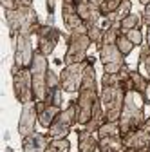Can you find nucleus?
I'll return each mask as SVG.
<instances>
[{"label": "nucleus", "mask_w": 150, "mask_h": 152, "mask_svg": "<svg viewBox=\"0 0 150 152\" xmlns=\"http://www.w3.org/2000/svg\"><path fill=\"white\" fill-rule=\"evenodd\" d=\"M45 7H47V13L54 16V9H56V0H45Z\"/></svg>", "instance_id": "2f4dec72"}, {"label": "nucleus", "mask_w": 150, "mask_h": 152, "mask_svg": "<svg viewBox=\"0 0 150 152\" xmlns=\"http://www.w3.org/2000/svg\"><path fill=\"white\" fill-rule=\"evenodd\" d=\"M121 2H123V0H105V4H103V6H101V9H100V11H101V15H103V16H107L108 13L114 11Z\"/></svg>", "instance_id": "cd10ccee"}, {"label": "nucleus", "mask_w": 150, "mask_h": 152, "mask_svg": "<svg viewBox=\"0 0 150 152\" xmlns=\"http://www.w3.org/2000/svg\"><path fill=\"white\" fill-rule=\"evenodd\" d=\"M6 152H15V150H13L11 147H7V148H6Z\"/></svg>", "instance_id": "4c0bfd02"}, {"label": "nucleus", "mask_w": 150, "mask_h": 152, "mask_svg": "<svg viewBox=\"0 0 150 152\" xmlns=\"http://www.w3.org/2000/svg\"><path fill=\"white\" fill-rule=\"evenodd\" d=\"M62 20L69 33H87V26L80 18L74 0H62Z\"/></svg>", "instance_id": "4468645a"}, {"label": "nucleus", "mask_w": 150, "mask_h": 152, "mask_svg": "<svg viewBox=\"0 0 150 152\" xmlns=\"http://www.w3.org/2000/svg\"><path fill=\"white\" fill-rule=\"evenodd\" d=\"M96 134H98L100 152H123L125 150V143H123V136H121L118 121H105Z\"/></svg>", "instance_id": "423d86ee"}, {"label": "nucleus", "mask_w": 150, "mask_h": 152, "mask_svg": "<svg viewBox=\"0 0 150 152\" xmlns=\"http://www.w3.org/2000/svg\"><path fill=\"white\" fill-rule=\"evenodd\" d=\"M116 45H118V49L121 51V54L125 56V58H127V56L134 51V47H136V45H134V44L127 38V34H123V33H119L118 40H116Z\"/></svg>", "instance_id": "393cba45"}, {"label": "nucleus", "mask_w": 150, "mask_h": 152, "mask_svg": "<svg viewBox=\"0 0 150 152\" xmlns=\"http://www.w3.org/2000/svg\"><path fill=\"white\" fill-rule=\"evenodd\" d=\"M123 143H125V148H136V150L146 152L150 148V116L145 120V123L138 130L125 134Z\"/></svg>", "instance_id": "f8f14e48"}, {"label": "nucleus", "mask_w": 150, "mask_h": 152, "mask_svg": "<svg viewBox=\"0 0 150 152\" xmlns=\"http://www.w3.org/2000/svg\"><path fill=\"white\" fill-rule=\"evenodd\" d=\"M130 83H132V91H136L138 94H141L143 96V100H145V103L148 105L150 103V98H148V80L145 78V74L141 72V71H130Z\"/></svg>", "instance_id": "412c9836"}, {"label": "nucleus", "mask_w": 150, "mask_h": 152, "mask_svg": "<svg viewBox=\"0 0 150 152\" xmlns=\"http://www.w3.org/2000/svg\"><path fill=\"white\" fill-rule=\"evenodd\" d=\"M31 78H33V94L34 102H44L47 94V71H49V62L47 56L42 54L38 49L34 51V58L31 64Z\"/></svg>", "instance_id": "39448f33"}, {"label": "nucleus", "mask_w": 150, "mask_h": 152, "mask_svg": "<svg viewBox=\"0 0 150 152\" xmlns=\"http://www.w3.org/2000/svg\"><path fill=\"white\" fill-rule=\"evenodd\" d=\"M51 138L42 132H33V134L22 138V150L24 152H45L47 145H49Z\"/></svg>", "instance_id": "f3484780"}, {"label": "nucleus", "mask_w": 150, "mask_h": 152, "mask_svg": "<svg viewBox=\"0 0 150 152\" xmlns=\"http://www.w3.org/2000/svg\"><path fill=\"white\" fill-rule=\"evenodd\" d=\"M78 152H96L98 150V134L87 129H78Z\"/></svg>", "instance_id": "aec40b11"}, {"label": "nucleus", "mask_w": 150, "mask_h": 152, "mask_svg": "<svg viewBox=\"0 0 150 152\" xmlns=\"http://www.w3.org/2000/svg\"><path fill=\"white\" fill-rule=\"evenodd\" d=\"M141 24H143L141 16H139L138 13H130L127 18H123V22L119 24V29H121V33H127V31H130V29H138Z\"/></svg>", "instance_id": "5701e85b"}, {"label": "nucleus", "mask_w": 150, "mask_h": 152, "mask_svg": "<svg viewBox=\"0 0 150 152\" xmlns=\"http://www.w3.org/2000/svg\"><path fill=\"white\" fill-rule=\"evenodd\" d=\"M123 34H127V38H128V40L132 42L134 45H143V44H145V38H143L141 27H138V29H130V31H127V33H123Z\"/></svg>", "instance_id": "bb28decb"}, {"label": "nucleus", "mask_w": 150, "mask_h": 152, "mask_svg": "<svg viewBox=\"0 0 150 152\" xmlns=\"http://www.w3.org/2000/svg\"><path fill=\"white\" fill-rule=\"evenodd\" d=\"M16 6L18 7H31L33 6V0H16Z\"/></svg>", "instance_id": "473e14b6"}, {"label": "nucleus", "mask_w": 150, "mask_h": 152, "mask_svg": "<svg viewBox=\"0 0 150 152\" xmlns=\"http://www.w3.org/2000/svg\"><path fill=\"white\" fill-rule=\"evenodd\" d=\"M138 65H139V71L145 74V78H146L148 83H150V47H148L146 44L141 45V53H139V62H138Z\"/></svg>", "instance_id": "4be33fe9"}, {"label": "nucleus", "mask_w": 150, "mask_h": 152, "mask_svg": "<svg viewBox=\"0 0 150 152\" xmlns=\"http://www.w3.org/2000/svg\"><path fill=\"white\" fill-rule=\"evenodd\" d=\"M87 67V60L82 64H72V65H65L60 72V83L63 92L74 94L80 92L82 89V82H83V72Z\"/></svg>", "instance_id": "9d476101"}, {"label": "nucleus", "mask_w": 150, "mask_h": 152, "mask_svg": "<svg viewBox=\"0 0 150 152\" xmlns=\"http://www.w3.org/2000/svg\"><path fill=\"white\" fill-rule=\"evenodd\" d=\"M123 152H141V150H136V148H125Z\"/></svg>", "instance_id": "e433bc0d"}, {"label": "nucleus", "mask_w": 150, "mask_h": 152, "mask_svg": "<svg viewBox=\"0 0 150 152\" xmlns=\"http://www.w3.org/2000/svg\"><path fill=\"white\" fill-rule=\"evenodd\" d=\"M145 44L150 47V26L146 27V34H145Z\"/></svg>", "instance_id": "f704fd0d"}, {"label": "nucleus", "mask_w": 150, "mask_h": 152, "mask_svg": "<svg viewBox=\"0 0 150 152\" xmlns=\"http://www.w3.org/2000/svg\"><path fill=\"white\" fill-rule=\"evenodd\" d=\"M36 123H38V110H36V103H25L22 105V112H20V120H18V134L20 138H25L29 134H33Z\"/></svg>", "instance_id": "2eb2a0df"}, {"label": "nucleus", "mask_w": 150, "mask_h": 152, "mask_svg": "<svg viewBox=\"0 0 150 152\" xmlns=\"http://www.w3.org/2000/svg\"><path fill=\"white\" fill-rule=\"evenodd\" d=\"M146 152H150V148H148V150H146Z\"/></svg>", "instance_id": "58836bf2"}, {"label": "nucleus", "mask_w": 150, "mask_h": 152, "mask_svg": "<svg viewBox=\"0 0 150 152\" xmlns=\"http://www.w3.org/2000/svg\"><path fill=\"white\" fill-rule=\"evenodd\" d=\"M36 36H38V47L36 49H38L42 54L49 56V54H52V51L56 49V45H58L60 38L63 34H62V31L58 27L49 26V24H42V27H40V31H38Z\"/></svg>", "instance_id": "ddd939ff"}, {"label": "nucleus", "mask_w": 150, "mask_h": 152, "mask_svg": "<svg viewBox=\"0 0 150 152\" xmlns=\"http://www.w3.org/2000/svg\"><path fill=\"white\" fill-rule=\"evenodd\" d=\"M74 6H76V11L80 15V18L83 20V24L87 27L90 26H98L101 20V11L100 7H96L94 4H90L89 0H74Z\"/></svg>", "instance_id": "dca6fc26"}, {"label": "nucleus", "mask_w": 150, "mask_h": 152, "mask_svg": "<svg viewBox=\"0 0 150 152\" xmlns=\"http://www.w3.org/2000/svg\"><path fill=\"white\" fill-rule=\"evenodd\" d=\"M6 22L9 27V34L11 38H15L18 34H38L42 24H40V18L36 15L34 7H16V9H9L6 11Z\"/></svg>", "instance_id": "f257e3e1"}, {"label": "nucleus", "mask_w": 150, "mask_h": 152, "mask_svg": "<svg viewBox=\"0 0 150 152\" xmlns=\"http://www.w3.org/2000/svg\"><path fill=\"white\" fill-rule=\"evenodd\" d=\"M141 20H143V24H145L146 27L150 26V4H148V6H145L143 15H141Z\"/></svg>", "instance_id": "c756f323"}, {"label": "nucleus", "mask_w": 150, "mask_h": 152, "mask_svg": "<svg viewBox=\"0 0 150 152\" xmlns=\"http://www.w3.org/2000/svg\"><path fill=\"white\" fill-rule=\"evenodd\" d=\"M132 13V0H123V2L107 16H103V29L110 27V26H119L123 22V18H127Z\"/></svg>", "instance_id": "a211bd4d"}, {"label": "nucleus", "mask_w": 150, "mask_h": 152, "mask_svg": "<svg viewBox=\"0 0 150 152\" xmlns=\"http://www.w3.org/2000/svg\"><path fill=\"white\" fill-rule=\"evenodd\" d=\"M139 2H141V6L145 7V6H148V4H150V0H139Z\"/></svg>", "instance_id": "c9c22d12"}, {"label": "nucleus", "mask_w": 150, "mask_h": 152, "mask_svg": "<svg viewBox=\"0 0 150 152\" xmlns=\"http://www.w3.org/2000/svg\"><path fill=\"white\" fill-rule=\"evenodd\" d=\"M71 150V141L67 138H62V140H51L45 152H69Z\"/></svg>", "instance_id": "b1692460"}, {"label": "nucleus", "mask_w": 150, "mask_h": 152, "mask_svg": "<svg viewBox=\"0 0 150 152\" xmlns=\"http://www.w3.org/2000/svg\"><path fill=\"white\" fill-rule=\"evenodd\" d=\"M90 38L87 36V33H69L67 36V51L63 56V64L65 65H72V64H82L85 62L89 56L87 51L90 47Z\"/></svg>", "instance_id": "0eeeda50"}, {"label": "nucleus", "mask_w": 150, "mask_h": 152, "mask_svg": "<svg viewBox=\"0 0 150 152\" xmlns=\"http://www.w3.org/2000/svg\"><path fill=\"white\" fill-rule=\"evenodd\" d=\"M145 100L141 94H138L136 91H128L127 96H125V103H123V110H121V116L118 120L119 123V130H121V136L128 134L132 130H138L143 123H145Z\"/></svg>", "instance_id": "f03ea898"}, {"label": "nucleus", "mask_w": 150, "mask_h": 152, "mask_svg": "<svg viewBox=\"0 0 150 152\" xmlns=\"http://www.w3.org/2000/svg\"><path fill=\"white\" fill-rule=\"evenodd\" d=\"M103 33H105V29H103L100 24H98V26H90V27H87V36L90 38V42H92V44H96V45L101 44Z\"/></svg>", "instance_id": "a878e982"}, {"label": "nucleus", "mask_w": 150, "mask_h": 152, "mask_svg": "<svg viewBox=\"0 0 150 152\" xmlns=\"http://www.w3.org/2000/svg\"><path fill=\"white\" fill-rule=\"evenodd\" d=\"M74 125H78V105H76V100H71L69 105L60 110V114L56 116L52 125L47 129V136L51 140L67 138Z\"/></svg>", "instance_id": "20e7f679"}, {"label": "nucleus", "mask_w": 150, "mask_h": 152, "mask_svg": "<svg viewBox=\"0 0 150 152\" xmlns=\"http://www.w3.org/2000/svg\"><path fill=\"white\" fill-rule=\"evenodd\" d=\"M89 2H90V4H94L96 7H100V9H101V6L105 4V0H89Z\"/></svg>", "instance_id": "72a5a7b5"}, {"label": "nucleus", "mask_w": 150, "mask_h": 152, "mask_svg": "<svg viewBox=\"0 0 150 152\" xmlns=\"http://www.w3.org/2000/svg\"><path fill=\"white\" fill-rule=\"evenodd\" d=\"M0 4H2V7H4L6 11L16 9V7H18V6H16V0H0Z\"/></svg>", "instance_id": "7c9ffc66"}, {"label": "nucleus", "mask_w": 150, "mask_h": 152, "mask_svg": "<svg viewBox=\"0 0 150 152\" xmlns=\"http://www.w3.org/2000/svg\"><path fill=\"white\" fill-rule=\"evenodd\" d=\"M98 53H100V60H101V65H103V72H107V74L119 72L121 67L127 64L125 62V56L121 54V51L118 49L116 44L100 45Z\"/></svg>", "instance_id": "9b49d317"}, {"label": "nucleus", "mask_w": 150, "mask_h": 152, "mask_svg": "<svg viewBox=\"0 0 150 152\" xmlns=\"http://www.w3.org/2000/svg\"><path fill=\"white\" fill-rule=\"evenodd\" d=\"M15 60H13V71H20V69H29L34 58V49H33V42L29 34H18L15 40Z\"/></svg>", "instance_id": "6e6552de"}, {"label": "nucleus", "mask_w": 150, "mask_h": 152, "mask_svg": "<svg viewBox=\"0 0 150 152\" xmlns=\"http://www.w3.org/2000/svg\"><path fill=\"white\" fill-rule=\"evenodd\" d=\"M125 96H127V91L121 87V83L101 87L100 100L103 105V112H105L107 121H118L119 120L121 110H123V103H125Z\"/></svg>", "instance_id": "7ed1b4c3"}, {"label": "nucleus", "mask_w": 150, "mask_h": 152, "mask_svg": "<svg viewBox=\"0 0 150 152\" xmlns=\"http://www.w3.org/2000/svg\"><path fill=\"white\" fill-rule=\"evenodd\" d=\"M13 92L18 103H31L34 102L33 94V78H31V69H20L13 71Z\"/></svg>", "instance_id": "1a4fd4ad"}, {"label": "nucleus", "mask_w": 150, "mask_h": 152, "mask_svg": "<svg viewBox=\"0 0 150 152\" xmlns=\"http://www.w3.org/2000/svg\"><path fill=\"white\" fill-rule=\"evenodd\" d=\"M119 82H121L119 72H116V74H107V72H103V78H101V87H103V85H118Z\"/></svg>", "instance_id": "c85d7f7f"}, {"label": "nucleus", "mask_w": 150, "mask_h": 152, "mask_svg": "<svg viewBox=\"0 0 150 152\" xmlns=\"http://www.w3.org/2000/svg\"><path fill=\"white\" fill-rule=\"evenodd\" d=\"M34 103H36V110H38V125H42L44 129H49L62 109L56 105H47L45 102H34Z\"/></svg>", "instance_id": "6ab92c4d"}]
</instances>
